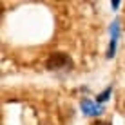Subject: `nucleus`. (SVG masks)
<instances>
[{
    "label": "nucleus",
    "mask_w": 125,
    "mask_h": 125,
    "mask_svg": "<svg viewBox=\"0 0 125 125\" xmlns=\"http://www.w3.org/2000/svg\"><path fill=\"white\" fill-rule=\"evenodd\" d=\"M122 111H123V113H125V102L122 103Z\"/></svg>",
    "instance_id": "obj_6"
},
{
    "label": "nucleus",
    "mask_w": 125,
    "mask_h": 125,
    "mask_svg": "<svg viewBox=\"0 0 125 125\" xmlns=\"http://www.w3.org/2000/svg\"><path fill=\"white\" fill-rule=\"evenodd\" d=\"M80 107H82V111H83L85 114H89V116H98L102 113V107L98 105H94V103L89 100V98H82V102H80Z\"/></svg>",
    "instance_id": "obj_2"
},
{
    "label": "nucleus",
    "mask_w": 125,
    "mask_h": 125,
    "mask_svg": "<svg viewBox=\"0 0 125 125\" xmlns=\"http://www.w3.org/2000/svg\"><path fill=\"white\" fill-rule=\"evenodd\" d=\"M91 125H111L109 122H103V120H96V122H93Z\"/></svg>",
    "instance_id": "obj_5"
},
{
    "label": "nucleus",
    "mask_w": 125,
    "mask_h": 125,
    "mask_svg": "<svg viewBox=\"0 0 125 125\" xmlns=\"http://www.w3.org/2000/svg\"><path fill=\"white\" fill-rule=\"evenodd\" d=\"M118 34H120V25L118 22H114L111 25V47L107 51V58H113L114 56V51H116V42H118Z\"/></svg>",
    "instance_id": "obj_3"
},
{
    "label": "nucleus",
    "mask_w": 125,
    "mask_h": 125,
    "mask_svg": "<svg viewBox=\"0 0 125 125\" xmlns=\"http://www.w3.org/2000/svg\"><path fill=\"white\" fill-rule=\"evenodd\" d=\"M111 93H113V87H107V89H105V91H103L102 94H98V96H96V103H98V105H102V103H105L107 100H109Z\"/></svg>",
    "instance_id": "obj_4"
},
{
    "label": "nucleus",
    "mask_w": 125,
    "mask_h": 125,
    "mask_svg": "<svg viewBox=\"0 0 125 125\" xmlns=\"http://www.w3.org/2000/svg\"><path fill=\"white\" fill-rule=\"evenodd\" d=\"M73 60L65 53H51L45 60V67L49 71H62V69H73Z\"/></svg>",
    "instance_id": "obj_1"
}]
</instances>
